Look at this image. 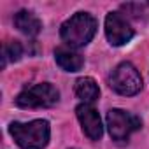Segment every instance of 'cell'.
Masks as SVG:
<instances>
[{
	"instance_id": "cell-2",
	"label": "cell",
	"mask_w": 149,
	"mask_h": 149,
	"mask_svg": "<svg viewBox=\"0 0 149 149\" xmlns=\"http://www.w3.org/2000/svg\"><path fill=\"white\" fill-rule=\"evenodd\" d=\"M97 33V19L88 13H77L70 16L60 28L63 42L70 47H83L91 42Z\"/></svg>"
},
{
	"instance_id": "cell-9",
	"label": "cell",
	"mask_w": 149,
	"mask_h": 149,
	"mask_svg": "<svg viewBox=\"0 0 149 149\" xmlns=\"http://www.w3.org/2000/svg\"><path fill=\"white\" fill-rule=\"evenodd\" d=\"M54 60H56L58 67L67 70V72H77L84 65V58L79 53L65 49V47H60V49L54 51Z\"/></svg>"
},
{
	"instance_id": "cell-5",
	"label": "cell",
	"mask_w": 149,
	"mask_h": 149,
	"mask_svg": "<svg viewBox=\"0 0 149 149\" xmlns=\"http://www.w3.org/2000/svg\"><path fill=\"white\" fill-rule=\"evenodd\" d=\"M140 126H142L140 118H137L132 112H126L123 109H111L107 112V128H109V133L118 142L128 140V137L133 132L140 130Z\"/></svg>"
},
{
	"instance_id": "cell-10",
	"label": "cell",
	"mask_w": 149,
	"mask_h": 149,
	"mask_svg": "<svg viewBox=\"0 0 149 149\" xmlns=\"http://www.w3.org/2000/svg\"><path fill=\"white\" fill-rule=\"evenodd\" d=\"M76 95L84 104H91V102H95L98 98L100 90H98V84L95 83V79H91V77H81V79L76 81Z\"/></svg>"
},
{
	"instance_id": "cell-1",
	"label": "cell",
	"mask_w": 149,
	"mask_h": 149,
	"mask_svg": "<svg viewBox=\"0 0 149 149\" xmlns=\"http://www.w3.org/2000/svg\"><path fill=\"white\" fill-rule=\"evenodd\" d=\"M9 133L21 149H44L49 142V123L46 119H33L28 123L14 121L9 125Z\"/></svg>"
},
{
	"instance_id": "cell-3",
	"label": "cell",
	"mask_w": 149,
	"mask_h": 149,
	"mask_svg": "<svg viewBox=\"0 0 149 149\" xmlns=\"http://www.w3.org/2000/svg\"><path fill=\"white\" fill-rule=\"evenodd\" d=\"M109 86L119 95L132 97L142 90V77L130 61H123L112 70L109 77Z\"/></svg>"
},
{
	"instance_id": "cell-6",
	"label": "cell",
	"mask_w": 149,
	"mask_h": 149,
	"mask_svg": "<svg viewBox=\"0 0 149 149\" xmlns=\"http://www.w3.org/2000/svg\"><path fill=\"white\" fill-rule=\"evenodd\" d=\"M105 35L112 46H123L133 39V28L119 13H109L105 18Z\"/></svg>"
},
{
	"instance_id": "cell-7",
	"label": "cell",
	"mask_w": 149,
	"mask_h": 149,
	"mask_svg": "<svg viewBox=\"0 0 149 149\" xmlns=\"http://www.w3.org/2000/svg\"><path fill=\"white\" fill-rule=\"evenodd\" d=\"M76 114L83 126L84 135L91 140H98L104 133V126H102V119H100V114L97 112V109L91 107L90 104H81V105H77Z\"/></svg>"
},
{
	"instance_id": "cell-8",
	"label": "cell",
	"mask_w": 149,
	"mask_h": 149,
	"mask_svg": "<svg viewBox=\"0 0 149 149\" xmlns=\"http://www.w3.org/2000/svg\"><path fill=\"white\" fill-rule=\"evenodd\" d=\"M14 25H16V28L19 30V32H23L25 35H28V37H35L40 30H42V23H40V19L33 14V13H30V11H18L16 14H14Z\"/></svg>"
},
{
	"instance_id": "cell-4",
	"label": "cell",
	"mask_w": 149,
	"mask_h": 149,
	"mask_svg": "<svg viewBox=\"0 0 149 149\" xmlns=\"http://www.w3.org/2000/svg\"><path fill=\"white\" fill-rule=\"evenodd\" d=\"M60 91L49 84V83H40L33 84L26 90H23L16 97V105L23 109H39V107H51L58 102Z\"/></svg>"
},
{
	"instance_id": "cell-11",
	"label": "cell",
	"mask_w": 149,
	"mask_h": 149,
	"mask_svg": "<svg viewBox=\"0 0 149 149\" xmlns=\"http://www.w3.org/2000/svg\"><path fill=\"white\" fill-rule=\"evenodd\" d=\"M23 54V46L14 40V42H9L4 46V56H2V67H6L7 61H18Z\"/></svg>"
}]
</instances>
